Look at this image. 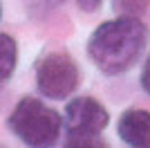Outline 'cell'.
<instances>
[{"label": "cell", "mask_w": 150, "mask_h": 148, "mask_svg": "<svg viewBox=\"0 0 150 148\" xmlns=\"http://www.w3.org/2000/svg\"><path fill=\"white\" fill-rule=\"evenodd\" d=\"M150 41V29L141 18L119 16L101 23L88 38V56L103 74H125L144 56Z\"/></svg>", "instance_id": "6da1fadb"}, {"label": "cell", "mask_w": 150, "mask_h": 148, "mask_svg": "<svg viewBox=\"0 0 150 148\" xmlns=\"http://www.w3.org/2000/svg\"><path fill=\"white\" fill-rule=\"evenodd\" d=\"M16 63H18V45H16V38L9 36L7 31H2L0 34V79L5 81V83L13 76Z\"/></svg>", "instance_id": "8992f818"}, {"label": "cell", "mask_w": 150, "mask_h": 148, "mask_svg": "<svg viewBox=\"0 0 150 148\" xmlns=\"http://www.w3.org/2000/svg\"><path fill=\"white\" fill-rule=\"evenodd\" d=\"M81 81L79 65L67 52H50L36 65V88L45 99L63 101Z\"/></svg>", "instance_id": "3957f363"}, {"label": "cell", "mask_w": 150, "mask_h": 148, "mask_svg": "<svg viewBox=\"0 0 150 148\" xmlns=\"http://www.w3.org/2000/svg\"><path fill=\"white\" fill-rule=\"evenodd\" d=\"M7 128L27 148H54L61 139L63 119L36 97H23L7 117Z\"/></svg>", "instance_id": "7a4b0ae2"}, {"label": "cell", "mask_w": 150, "mask_h": 148, "mask_svg": "<svg viewBox=\"0 0 150 148\" xmlns=\"http://www.w3.org/2000/svg\"><path fill=\"white\" fill-rule=\"evenodd\" d=\"M119 139L130 148H150V112L141 108H128L117 121Z\"/></svg>", "instance_id": "5b68a950"}, {"label": "cell", "mask_w": 150, "mask_h": 148, "mask_svg": "<svg viewBox=\"0 0 150 148\" xmlns=\"http://www.w3.org/2000/svg\"><path fill=\"white\" fill-rule=\"evenodd\" d=\"M110 123L105 105L92 97H76L65 105V130L103 132Z\"/></svg>", "instance_id": "277c9868"}, {"label": "cell", "mask_w": 150, "mask_h": 148, "mask_svg": "<svg viewBox=\"0 0 150 148\" xmlns=\"http://www.w3.org/2000/svg\"><path fill=\"white\" fill-rule=\"evenodd\" d=\"M114 7L130 18H139V14H146L150 9V0H114Z\"/></svg>", "instance_id": "ba28073f"}, {"label": "cell", "mask_w": 150, "mask_h": 148, "mask_svg": "<svg viewBox=\"0 0 150 148\" xmlns=\"http://www.w3.org/2000/svg\"><path fill=\"white\" fill-rule=\"evenodd\" d=\"M65 148H110L101 132H79L65 130Z\"/></svg>", "instance_id": "52a82bcc"}, {"label": "cell", "mask_w": 150, "mask_h": 148, "mask_svg": "<svg viewBox=\"0 0 150 148\" xmlns=\"http://www.w3.org/2000/svg\"><path fill=\"white\" fill-rule=\"evenodd\" d=\"M101 2H103V0H76L79 9H81V11H85V14L96 11V9L101 7Z\"/></svg>", "instance_id": "30bf717a"}, {"label": "cell", "mask_w": 150, "mask_h": 148, "mask_svg": "<svg viewBox=\"0 0 150 148\" xmlns=\"http://www.w3.org/2000/svg\"><path fill=\"white\" fill-rule=\"evenodd\" d=\"M139 83H141V90L150 97V52L144 61V68H141V76H139Z\"/></svg>", "instance_id": "9c48e42d"}]
</instances>
